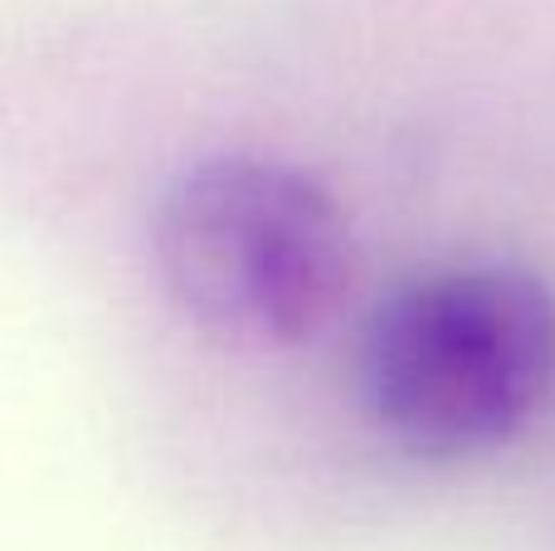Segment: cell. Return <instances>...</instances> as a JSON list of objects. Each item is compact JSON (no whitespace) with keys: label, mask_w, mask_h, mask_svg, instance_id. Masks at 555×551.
I'll list each match as a JSON object with an SVG mask.
<instances>
[{"label":"cell","mask_w":555,"mask_h":551,"mask_svg":"<svg viewBox=\"0 0 555 551\" xmlns=\"http://www.w3.org/2000/svg\"><path fill=\"white\" fill-rule=\"evenodd\" d=\"M152 254L185 318L269 347L317 337L351 279L336 201L269 156H205L176 176L156 205Z\"/></svg>","instance_id":"2"},{"label":"cell","mask_w":555,"mask_h":551,"mask_svg":"<svg viewBox=\"0 0 555 551\" xmlns=\"http://www.w3.org/2000/svg\"><path fill=\"white\" fill-rule=\"evenodd\" d=\"M555 390V293L517 264H453L395 289L361 332L371 420L453 464L517 439Z\"/></svg>","instance_id":"1"}]
</instances>
